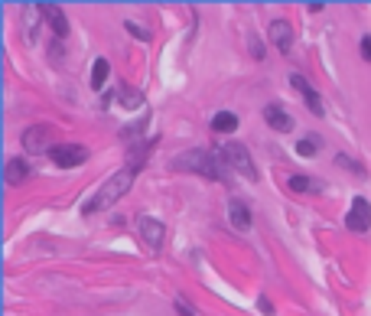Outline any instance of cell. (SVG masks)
Instances as JSON below:
<instances>
[{
    "label": "cell",
    "instance_id": "cell-8",
    "mask_svg": "<svg viewBox=\"0 0 371 316\" xmlns=\"http://www.w3.org/2000/svg\"><path fill=\"white\" fill-rule=\"evenodd\" d=\"M137 229H140V235H144V241H147V248H160L163 245V235H166V231H163V222L160 219H153V215H140V219H137Z\"/></svg>",
    "mask_w": 371,
    "mask_h": 316
},
{
    "label": "cell",
    "instance_id": "cell-13",
    "mask_svg": "<svg viewBox=\"0 0 371 316\" xmlns=\"http://www.w3.org/2000/svg\"><path fill=\"white\" fill-rule=\"evenodd\" d=\"M26 176H30V163L20 160V157L7 160V183H10V186H20V183H26Z\"/></svg>",
    "mask_w": 371,
    "mask_h": 316
},
{
    "label": "cell",
    "instance_id": "cell-11",
    "mask_svg": "<svg viewBox=\"0 0 371 316\" xmlns=\"http://www.w3.org/2000/svg\"><path fill=\"white\" fill-rule=\"evenodd\" d=\"M42 13H46V23L52 26V33L59 36V40H66L68 20H66V13H62V7H56V4H42Z\"/></svg>",
    "mask_w": 371,
    "mask_h": 316
},
{
    "label": "cell",
    "instance_id": "cell-15",
    "mask_svg": "<svg viewBox=\"0 0 371 316\" xmlns=\"http://www.w3.org/2000/svg\"><path fill=\"white\" fill-rule=\"evenodd\" d=\"M108 75H111V62L108 59H95L92 62V88L95 92H102L104 82H108Z\"/></svg>",
    "mask_w": 371,
    "mask_h": 316
},
{
    "label": "cell",
    "instance_id": "cell-22",
    "mask_svg": "<svg viewBox=\"0 0 371 316\" xmlns=\"http://www.w3.org/2000/svg\"><path fill=\"white\" fill-rule=\"evenodd\" d=\"M251 56H254V59H261V56H264V43H257L254 36H251Z\"/></svg>",
    "mask_w": 371,
    "mask_h": 316
},
{
    "label": "cell",
    "instance_id": "cell-18",
    "mask_svg": "<svg viewBox=\"0 0 371 316\" xmlns=\"http://www.w3.org/2000/svg\"><path fill=\"white\" fill-rule=\"evenodd\" d=\"M121 104L124 108H137V104H144V95L137 88H121Z\"/></svg>",
    "mask_w": 371,
    "mask_h": 316
},
{
    "label": "cell",
    "instance_id": "cell-14",
    "mask_svg": "<svg viewBox=\"0 0 371 316\" xmlns=\"http://www.w3.org/2000/svg\"><path fill=\"white\" fill-rule=\"evenodd\" d=\"M235 128H238V114L235 111H219L215 118H212V130H215V134H231Z\"/></svg>",
    "mask_w": 371,
    "mask_h": 316
},
{
    "label": "cell",
    "instance_id": "cell-19",
    "mask_svg": "<svg viewBox=\"0 0 371 316\" xmlns=\"http://www.w3.org/2000/svg\"><path fill=\"white\" fill-rule=\"evenodd\" d=\"M124 30H127V33H134L137 40H150V33H147L144 26H137V23H130V20H127V23H124Z\"/></svg>",
    "mask_w": 371,
    "mask_h": 316
},
{
    "label": "cell",
    "instance_id": "cell-21",
    "mask_svg": "<svg viewBox=\"0 0 371 316\" xmlns=\"http://www.w3.org/2000/svg\"><path fill=\"white\" fill-rule=\"evenodd\" d=\"M176 313H179V316H195V313H193V307H189L186 300H176Z\"/></svg>",
    "mask_w": 371,
    "mask_h": 316
},
{
    "label": "cell",
    "instance_id": "cell-4",
    "mask_svg": "<svg viewBox=\"0 0 371 316\" xmlns=\"http://www.w3.org/2000/svg\"><path fill=\"white\" fill-rule=\"evenodd\" d=\"M20 140H23V147L30 150V154H46V150L52 154V147H49V144H52V130L46 128V124H36V128H26Z\"/></svg>",
    "mask_w": 371,
    "mask_h": 316
},
{
    "label": "cell",
    "instance_id": "cell-5",
    "mask_svg": "<svg viewBox=\"0 0 371 316\" xmlns=\"http://www.w3.org/2000/svg\"><path fill=\"white\" fill-rule=\"evenodd\" d=\"M346 225L352 231H368L371 229V202L365 196L352 199V209H348V215H346Z\"/></svg>",
    "mask_w": 371,
    "mask_h": 316
},
{
    "label": "cell",
    "instance_id": "cell-10",
    "mask_svg": "<svg viewBox=\"0 0 371 316\" xmlns=\"http://www.w3.org/2000/svg\"><path fill=\"white\" fill-rule=\"evenodd\" d=\"M270 40H274V46H277L280 52L293 49V30H290L287 20H274V23H270Z\"/></svg>",
    "mask_w": 371,
    "mask_h": 316
},
{
    "label": "cell",
    "instance_id": "cell-2",
    "mask_svg": "<svg viewBox=\"0 0 371 316\" xmlns=\"http://www.w3.org/2000/svg\"><path fill=\"white\" fill-rule=\"evenodd\" d=\"M173 170H186V173H199V176H209V180H221L228 170L225 154L219 150H186V154L173 157Z\"/></svg>",
    "mask_w": 371,
    "mask_h": 316
},
{
    "label": "cell",
    "instance_id": "cell-23",
    "mask_svg": "<svg viewBox=\"0 0 371 316\" xmlns=\"http://www.w3.org/2000/svg\"><path fill=\"white\" fill-rule=\"evenodd\" d=\"M362 56L371 62V36H365V40H362Z\"/></svg>",
    "mask_w": 371,
    "mask_h": 316
},
{
    "label": "cell",
    "instance_id": "cell-20",
    "mask_svg": "<svg viewBox=\"0 0 371 316\" xmlns=\"http://www.w3.org/2000/svg\"><path fill=\"white\" fill-rule=\"evenodd\" d=\"M336 163H342V166H348V170H352V173H365L362 166H358V163H352V160H348V157H336Z\"/></svg>",
    "mask_w": 371,
    "mask_h": 316
},
{
    "label": "cell",
    "instance_id": "cell-3",
    "mask_svg": "<svg viewBox=\"0 0 371 316\" xmlns=\"http://www.w3.org/2000/svg\"><path fill=\"white\" fill-rule=\"evenodd\" d=\"M221 154H225V163H228V170H238L245 180H257V170H254V160L251 154H248V147L245 144H225L221 147Z\"/></svg>",
    "mask_w": 371,
    "mask_h": 316
},
{
    "label": "cell",
    "instance_id": "cell-7",
    "mask_svg": "<svg viewBox=\"0 0 371 316\" xmlns=\"http://www.w3.org/2000/svg\"><path fill=\"white\" fill-rule=\"evenodd\" d=\"M85 157H88V154H85V147H78V144H56V147H52V163L62 166V170L78 166Z\"/></svg>",
    "mask_w": 371,
    "mask_h": 316
},
{
    "label": "cell",
    "instance_id": "cell-16",
    "mask_svg": "<svg viewBox=\"0 0 371 316\" xmlns=\"http://www.w3.org/2000/svg\"><path fill=\"white\" fill-rule=\"evenodd\" d=\"M320 147H322V137H303V140H300V144H296V154L300 157H316L320 154Z\"/></svg>",
    "mask_w": 371,
    "mask_h": 316
},
{
    "label": "cell",
    "instance_id": "cell-1",
    "mask_svg": "<svg viewBox=\"0 0 371 316\" xmlns=\"http://www.w3.org/2000/svg\"><path fill=\"white\" fill-rule=\"evenodd\" d=\"M134 180H137V170H130V166L118 170L111 180H104L102 186H98V193H95L88 202H85V215H95V212H102V209H108V205H114L121 196H127V193H130Z\"/></svg>",
    "mask_w": 371,
    "mask_h": 316
},
{
    "label": "cell",
    "instance_id": "cell-17",
    "mask_svg": "<svg viewBox=\"0 0 371 316\" xmlns=\"http://www.w3.org/2000/svg\"><path fill=\"white\" fill-rule=\"evenodd\" d=\"M290 189H296V193H316V189H322V183L310 180V176H293V180H290Z\"/></svg>",
    "mask_w": 371,
    "mask_h": 316
},
{
    "label": "cell",
    "instance_id": "cell-9",
    "mask_svg": "<svg viewBox=\"0 0 371 316\" xmlns=\"http://www.w3.org/2000/svg\"><path fill=\"white\" fill-rule=\"evenodd\" d=\"M264 121H267L274 130H280V134L293 130V118H290V111L284 104H267V108H264Z\"/></svg>",
    "mask_w": 371,
    "mask_h": 316
},
{
    "label": "cell",
    "instance_id": "cell-6",
    "mask_svg": "<svg viewBox=\"0 0 371 316\" xmlns=\"http://www.w3.org/2000/svg\"><path fill=\"white\" fill-rule=\"evenodd\" d=\"M290 85L296 88V92H300V98H303L306 102V108H310L312 114H316V118H322V114H326V108H322V98H320V92H316V88L310 85V82H306L303 75H290Z\"/></svg>",
    "mask_w": 371,
    "mask_h": 316
},
{
    "label": "cell",
    "instance_id": "cell-12",
    "mask_svg": "<svg viewBox=\"0 0 371 316\" xmlns=\"http://www.w3.org/2000/svg\"><path fill=\"white\" fill-rule=\"evenodd\" d=\"M228 219H231V225H235L238 231L251 229V212H248V205L241 202V199H231V202H228Z\"/></svg>",
    "mask_w": 371,
    "mask_h": 316
}]
</instances>
